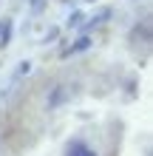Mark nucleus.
Returning <instances> with one entry per match:
<instances>
[{
    "mask_svg": "<svg viewBox=\"0 0 153 156\" xmlns=\"http://www.w3.org/2000/svg\"><path fill=\"white\" fill-rule=\"evenodd\" d=\"M88 3H94V0H88Z\"/></svg>",
    "mask_w": 153,
    "mask_h": 156,
    "instance_id": "nucleus-7",
    "label": "nucleus"
},
{
    "mask_svg": "<svg viewBox=\"0 0 153 156\" xmlns=\"http://www.w3.org/2000/svg\"><path fill=\"white\" fill-rule=\"evenodd\" d=\"M130 40H133V43H136V40L150 43V23H148V20H142V26H136V29L130 31Z\"/></svg>",
    "mask_w": 153,
    "mask_h": 156,
    "instance_id": "nucleus-5",
    "label": "nucleus"
},
{
    "mask_svg": "<svg viewBox=\"0 0 153 156\" xmlns=\"http://www.w3.org/2000/svg\"><path fill=\"white\" fill-rule=\"evenodd\" d=\"M91 37H88V34H82V37H79L74 45H71V48H62V57H68V54H79V51H88V48H91Z\"/></svg>",
    "mask_w": 153,
    "mask_h": 156,
    "instance_id": "nucleus-4",
    "label": "nucleus"
},
{
    "mask_svg": "<svg viewBox=\"0 0 153 156\" xmlns=\"http://www.w3.org/2000/svg\"><path fill=\"white\" fill-rule=\"evenodd\" d=\"M79 20H85V17H82V12H74V14L68 17V26H79Z\"/></svg>",
    "mask_w": 153,
    "mask_h": 156,
    "instance_id": "nucleus-6",
    "label": "nucleus"
},
{
    "mask_svg": "<svg viewBox=\"0 0 153 156\" xmlns=\"http://www.w3.org/2000/svg\"><path fill=\"white\" fill-rule=\"evenodd\" d=\"M71 97V91H68V85H57L51 91V97H48V108H57V105H62L65 99Z\"/></svg>",
    "mask_w": 153,
    "mask_h": 156,
    "instance_id": "nucleus-3",
    "label": "nucleus"
},
{
    "mask_svg": "<svg viewBox=\"0 0 153 156\" xmlns=\"http://www.w3.org/2000/svg\"><path fill=\"white\" fill-rule=\"evenodd\" d=\"M65 156H96V151H94V148H88L85 142L74 139V142H71L68 148H65Z\"/></svg>",
    "mask_w": 153,
    "mask_h": 156,
    "instance_id": "nucleus-2",
    "label": "nucleus"
},
{
    "mask_svg": "<svg viewBox=\"0 0 153 156\" xmlns=\"http://www.w3.org/2000/svg\"><path fill=\"white\" fill-rule=\"evenodd\" d=\"M12 34H14V20L12 17H3L0 20V48H6L12 43Z\"/></svg>",
    "mask_w": 153,
    "mask_h": 156,
    "instance_id": "nucleus-1",
    "label": "nucleus"
}]
</instances>
